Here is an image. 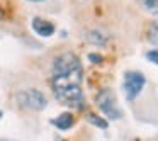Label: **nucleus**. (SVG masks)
Masks as SVG:
<instances>
[{"label":"nucleus","instance_id":"9","mask_svg":"<svg viewBox=\"0 0 158 141\" xmlns=\"http://www.w3.org/2000/svg\"><path fill=\"white\" fill-rule=\"evenodd\" d=\"M85 117L92 126L99 127V129H107V126H109V121L104 119V117H100L99 114H95V112H87Z\"/></svg>","mask_w":158,"mask_h":141},{"label":"nucleus","instance_id":"15","mask_svg":"<svg viewBox=\"0 0 158 141\" xmlns=\"http://www.w3.org/2000/svg\"><path fill=\"white\" fill-rule=\"evenodd\" d=\"M29 2H44V0H29Z\"/></svg>","mask_w":158,"mask_h":141},{"label":"nucleus","instance_id":"1","mask_svg":"<svg viewBox=\"0 0 158 141\" xmlns=\"http://www.w3.org/2000/svg\"><path fill=\"white\" fill-rule=\"evenodd\" d=\"M82 77L83 70L70 73H53L51 77V89L55 92V97L61 104L73 109H83L85 97L82 92Z\"/></svg>","mask_w":158,"mask_h":141},{"label":"nucleus","instance_id":"18","mask_svg":"<svg viewBox=\"0 0 158 141\" xmlns=\"http://www.w3.org/2000/svg\"><path fill=\"white\" fill-rule=\"evenodd\" d=\"M0 141H4V139H0Z\"/></svg>","mask_w":158,"mask_h":141},{"label":"nucleus","instance_id":"4","mask_svg":"<svg viewBox=\"0 0 158 141\" xmlns=\"http://www.w3.org/2000/svg\"><path fill=\"white\" fill-rule=\"evenodd\" d=\"M144 83H146V78H144L143 73H139V72H126L124 73L123 89H124V93H126V99L129 102L134 100L141 93V90L144 89Z\"/></svg>","mask_w":158,"mask_h":141},{"label":"nucleus","instance_id":"12","mask_svg":"<svg viewBox=\"0 0 158 141\" xmlns=\"http://www.w3.org/2000/svg\"><path fill=\"white\" fill-rule=\"evenodd\" d=\"M146 60L158 66V49H150V51L146 53Z\"/></svg>","mask_w":158,"mask_h":141},{"label":"nucleus","instance_id":"16","mask_svg":"<svg viewBox=\"0 0 158 141\" xmlns=\"http://www.w3.org/2000/svg\"><path fill=\"white\" fill-rule=\"evenodd\" d=\"M2 116H4V112H2V110H0V119H2Z\"/></svg>","mask_w":158,"mask_h":141},{"label":"nucleus","instance_id":"5","mask_svg":"<svg viewBox=\"0 0 158 141\" xmlns=\"http://www.w3.org/2000/svg\"><path fill=\"white\" fill-rule=\"evenodd\" d=\"M80 70L83 68H82L78 56L70 51L56 56L55 63H53V73H70V72H80Z\"/></svg>","mask_w":158,"mask_h":141},{"label":"nucleus","instance_id":"11","mask_svg":"<svg viewBox=\"0 0 158 141\" xmlns=\"http://www.w3.org/2000/svg\"><path fill=\"white\" fill-rule=\"evenodd\" d=\"M148 41L151 44H158V21H153L148 27Z\"/></svg>","mask_w":158,"mask_h":141},{"label":"nucleus","instance_id":"17","mask_svg":"<svg viewBox=\"0 0 158 141\" xmlns=\"http://www.w3.org/2000/svg\"><path fill=\"white\" fill-rule=\"evenodd\" d=\"M61 141H66V139H61Z\"/></svg>","mask_w":158,"mask_h":141},{"label":"nucleus","instance_id":"2","mask_svg":"<svg viewBox=\"0 0 158 141\" xmlns=\"http://www.w3.org/2000/svg\"><path fill=\"white\" fill-rule=\"evenodd\" d=\"M95 104H97V107L104 112V116H106L107 119H110V121L121 119V116H123L121 109L116 104V95H114V92L109 90V89H104V90H100V92L97 93L95 95Z\"/></svg>","mask_w":158,"mask_h":141},{"label":"nucleus","instance_id":"6","mask_svg":"<svg viewBox=\"0 0 158 141\" xmlns=\"http://www.w3.org/2000/svg\"><path fill=\"white\" fill-rule=\"evenodd\" d=\"M31 26H32V31L38 36H41V38H49V36L55 34V26H53V22L46 21L43 17H34Z\"/></svg>","mask_w":158,"mask_h":141},{"label":"nucleus","instance_id":"13","mask_svg":"<svg viewBox=\"0 0 158 141\" xmlns=\"http://www.w3.org/2000/svg\"><path fill=\"white\" fill-rule=\"evenodd\" d=\"M89 60H90L92 63H95V65H100V63L104 61V58H102L100 55H97V53H90V55H89Z\"/></svg>","mask_w":158,"mask_h":141},{"label":"nucleus","instance_id":"7","mask_svg":"<svg viewBox=\"0 0 158 141\" xmlns=\"http://www.w3.org/2000/svg\"><path fill=\"white\" fill-rule=\"evenodd\" d=\"M51 124L60 131H68V129H72L73 124H75V117H73L72 112H63V114H60L58 117L51 119Z\"/></svg>","mask_w":158,"mask_h":141},{"label":"nucleus","instance_id":"14","mask_svg":"<svg viewBox=\"0 0 158 141\" xmlns=\"http://www.w3.org/2000/svg\"><path fill=\"white\" fill-rule=\"evenodd\" d=\"M4 19V12H2V9H0V21Z\"/></svg>","mask_w":158,"mask_h":141},{"label":"nucleus","instance_id":"8","mask_svg":"<svg viewBox=\"0 0 158 141\" xmlns=\"http://www.w3.org/2000/svg\"><path fill=\"white\" fill-rule=\"evenodd\" d=\"M87 39H89L92 44L104 46V44H107V41H109V36L104 34L102 31H90L89 34H87Z\"/></svg>","mask_w":158,"mask_h":141},{"label":"nucleus","instance_id":"10","mask_svg":"<svg viewBox=\"0 0 158 141\" xmlns=\"http://www.w3.org/2000/svg\"><path fill=\"white\" fill-rule=\"evenodd\" d=\"M139 5L151 15H158V0H138Z\"/></svg>","mask_w":158,"mask_h":141},{"label":"nucleus","instance_id":"3","mask_svg":"<svg viewBox=\"0 0 158 141\" xmlns=\"http://www.w3.org/2000/svg\"><path fill=\"white\" fill-rule=\"evenodd\" d=\"M15 100H17L19 107L26 110H43L48 104L44 93L39 92L36 89H29V90H22L15 95Z\"/></svg>","mask_w":158,"mask_h":141}]
</instances>
